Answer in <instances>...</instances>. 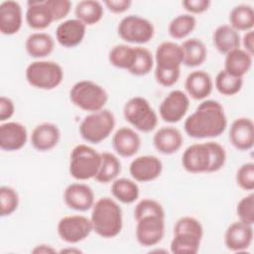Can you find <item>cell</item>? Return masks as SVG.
Segmentation results:
<instances>
[{"label":"cell","instance_id":"1","mask_svg":"<svg viewBox=\"0 0 254 254\" xmlns=\"http://www.w3.org/2000/svg\"><path fill=\"white\" fill-rule=\"evenodd\" d=\"M226 127L227 117L224 109L213 99L202 100L184 122L185 132L194 139L218 137Z\"/></svg>","mask_w":254,"mask_h":254},{"label":"cell","instance_id":"2","mask_svg":"<svg viewBox=\"0 0 254 254\" xmlns=\"http://www.w3.org/2000/svg\"><path fill=\"white\" fill-rule=\"evenodd\" d=\"M90 221L93 231L98 236L102 238L116 237L123 226L122 209L113 198L100 197L91 207Z\"/></svg>","mask_w":254,"mask_h":254},{"label":"cell","instance_id":"3","mask_svg":"<svg viewBox=\"0 0 254 254\" xmlns=\"http://www.w3.org/2000/svg\"><path fill=\"white\" fill-rule=\"evenodd\" d=\"M203 236V227L198 219L183 216L174 225V236L170 250L174 254H195L199 250Z\"/></svg>","mask_w":254,"mask_h":254},{"label":"cell","instance_id":"4","mask_svg":"<svg viewBox=\"0 0 254 254\" xmlns=\"http://www.w3.org/2000/svg\"><path fill=\"white\" fill-rule=\"evenodd\" d=\"M69 99L79 109L91 113L104 108L108 100V93L98 83L84 79L75 82L71 86L69 89Z\"/></svg>","mask_w":254,"mask_h":254},{"label":"cell","instance_id":"5","mask_svg":"<svg viewBox=\"0 0 254 254\" xmlns=\"http://www.w3.org/2000/svg\"><path fill=\"white\" fill-rule=\"evenodd\" d=\"M100 164L101 153L88 145L79 144L70 152L68 172L74 180L86 181L95 178Z\"/></svg>","mask_w":254,"mask_h":254},{"label":"cell","instance_id":"6","mask_svg":"<svg viewBox=\"0 0 254 254\" xmlns=\"http://www.w3.org/2000/svg\"><path fill=\"white\" fill-rule=\"evenodd\" d=\"M25 77L28 83L35 88L52 90L62 83L64 70L56 62L37 60L28 64Z\"/></svg>","mask_w":254,"mask_h":254},{"label":"cell","instance_id":"7","mask_svg":"<svg viewBox=\"0 0 254 254\" xmlns=\"http://www.w3.org/2000/svg\"><path fill=\"white\" fill-rule=\"evenodd\" d=\"M125 120L135 130L149 133L158 125V115L150 102L142 96H133L123 106Z\"/></svg>","mask_w":254,"mask_h":254},{"label":"cell","instance_id":"8","mask_svg":"<svg viewBox=\"0 0 254 254\" xmlns=\"http://www.w3.org/2000/svg\"><path fill=\"white\" fill-rule=\"evenodd\" d=\"M115 117L108 109L87 114L79 124L81 138L91 144H99L105 140L114 130Z\"/></svg>","mask_w":254,"mask_h":254},{"label":"cell","instance_id":"9","mask_svg":"<svg viewBox=\"0 0 254 254\" xmlns=\"http://www.w3.org/2000/svg\"><path fill=\"white\" fill-rule=\"evenodd\" d=\"M117 33L128 44L144 45L153 39L155 28L151 21L142 16L128 15L120 20Z\"/></svg>","mask_w":254,"mask_h":254},{"label":"cell","instance_id":"10","mask_svg":"<svg viewBox=\"0 0 254 254\" xmlns=\"http://www.w3.org/2000/svg\"><path fill=\"white\" fill-rule=\"evenodd\" d=\"M92 231L90 218L79 214L64 216L57 225L59 237L69 244H75L86 239Z\"/></svg>","mask_w":254,"mask_h":254},{"label":"cell","instance_id":"11","mask_svg":"<svg viewBox=\"0 0 254 254\" xmlns=\"http://www.w3.org/2000/svg\"><path fill=\"white\" fill-rule=\"evenodd\" d=\"M189 108V95L183 90L174 89L162 100L159 106V115L167 123H178L185 117Z\"/></svg>","mask_w":254,"mask_h":254},{"label":"cell","instance_id":"12","mask_svg":"<svg viewBox=\"0 0 254 254\" xmlns=\"http://www.w3.org/2000/svg\"><path fill=\"white\" fill-rule=\"evenodd\" d=\"M136 221L135 235L141 246L151 247L162 241L165 235V217L150 215Z\"/></svg>","mask_w":254,"mask_h":254},{"label":"cell","instance_id":"13","mask_svg":"<svg viewBox=\"0 0 254 254\" xmlns=\"http://www.w3.org/2000/svg\"><path fill=\"white\" fill-rule=\"evenodd\" d=\"M163 172L162 161L153 155L139 156L133 159L129 165V173L132 179L139 183H148L158 179Z\"/></svg>","mask_w":254,"mask_h":254},{"label":"cell","instance_id":"14","mask_svg":"<svg viewBox=\"0 0 254 254\" xmlns=\"http://www.w3.org/2000/svg\"><path fill=\"white\" fill-rule=\"evenodd\" d=\"M183 168L191 174L208 173L210 153L205 143H195L189 146L182 156Z\"/></svg>","mask_w":254,"mask_h":254},{"label":"cell","instance_id":"15","mask_svg":"<svg viewBox=\"0 0 254 254\" xmlns=\"http://www.w3.org/2000/svg\"><path fill=\"white\" fill-rule=\"evenodd\" d=\"M64 201L66 206L75 211H87L95 202L92 189L82 183H72L64 190Z\"/></svg>","mask_w":254,"mask_h":254},{"label":"cell","instance_id":"16","mask_svg":"<svg viewBox=\"0 0 254 254\" xmlns=\"http://www.w3.org/2000/svg\"><path fill=\"white\" fill-rule=\"evenodd\" d=\"M28 141L26 126L16 121L2 122L0 125V148L6 152L21 150Z\"/></svg>","mask_w":254,"mask_h":254},{"label":"cell","instance_id":"17","mask_svg":"<svg viewBox=\"0 0 254 254\" xmlns=\"http://www.w3.org/2000/svg\"><path fill=\"white\" fill-rule=\"evenodd\" d=\"M253 241V225L240 220L231 223L224 233V244L233 252H241L248 249Z\"/></svg>","mask_w":254,"mask_h":254},{"label":"cell","instance_id":"18","mask_svg":"<svg viewBox=\"0 0 254 254\" xmlns=\"http://www.w3.org/2000/svg\"><path fill=\"white\" fill-rule=\"evenodd\" d=\"M228 138L231 145L239 151H248L254 145V124L251 118H236L230 125Z\"/></svg>","mask_w":254,"mask_h":254},{"label":"cell","instance_id":"19","mask_svg":"<svg viewBox=\"0 0 254 254\" xmlns=\"http://www.w3.org/2000/svg\"><path fill=\"white\" fill-rule=\"evenodd\" d=\"M155 67L162 69H181L184 61L182 46L171 41L161 43L154 56Z\"/></svg>","mask_w":254,"mask_h":254},{"label":"cell","instance_id":"20","mask_svg":"<svg viewBox=\"0 0 254 254\" xmlns=\"http://www.w3.org/2000/svg\"><path fill=\"white\" fill-rule=\"evenodd\" d=\"M112 147L120 157L130 158L138 153L141 147V138L135 129L123 126L113 134Z\"/></svg>","mask_w":254,"mask_h":254},{"label":"cell","instance_id":"21","mask_svg":"<svg viewBox=\"0 0 254 254\" xmlns=\"http://www.w3.org/2000/svg\"><path fill=\"white\" fill-rule=\"evenodd\" d=\"M61 130L58 125L51 122H44L37 125L31 134V145L39 152L53 150L60 142Z\"/></svg>","mask_w":254,"mask_h":254},{"label":"cell","instance_id":"22","mask_svg":"<svg viewBox=\"0 0 254 254\" xmlns=\"http://www.w3.org/2000/svg\"><path fill=\"white\" fill-rule=\"evenodd\" d=\"M23 24L22 7L17 1L8 0L0 4V32L5 36L17 34Z\"/></svg>","mask_w":254,"mask_h":254},{"label":"cell","instance_id":"23","mask_svg":"<svg viewBox=\"0 0 254 254\" xmlns=\"http://www.w3.org/2000/svg\"><path fill=\"white\" fill-rule=\"evenodd\" d=\"M86 26L76 18L67 19L58 25L56 39L64 48H74L81 44L85 37Z\"/></svg>","mask_w":254,"mask_h":254},{"label":"cell","instance_id":"24","mask_svg":"<svg viewBox=\"0 0 254 254\" xmlns=\"http://www.w3.org/2000/svg\"><path fill=\"white\" fill-rule=\"evenodd\" d=\"M184 137L181 131L173 126H164L153 136V145L163 155H173L183 146Z\"/></svg>","mask_w":254,"mask_h":254},{"label":"cell","instance_id":"25","mask_svg":"<svg viewBox=\"0 0 254 254\" xmlns=\"http://www.w3.org/2000/svg\"><path fill=\"white\" fill-rule=\"evenodd\" d=\"M185 88L188 95L194 100H204L210 95L213 81L209 73L204 70H193L188 74L185 80Z\"/></svg>","mask_w":254,"mask_h":254},{"label":"cell","instance_id":"26","mask_svg":"<svg viewBox=\"0 0 254 254\" xmlns=\"http://www.w3.org/2000/svg\"><path fill=\"white\" fill-rule=\"evenodd\" d=\"M27 25L33 30H45L54 21L53 14L46 1H29L25 14Z\"/></svg>","mask_w":254,"mask_h":254},{"label":"cell","instance_id":"27","mask_svg":"<svg viewBox=\"0 0 254 254\" xmlns=\"http://www.w3.org/2000/svg\"><path fill=\"white\" fill-rule=\"evenodd\" d=\"M55 49L54 38L44 32H35L30 34L25 41V50L27 54L36 60L44 59L50 56Z\"/></svg>","mask_w":254,"mask_h":254},{"label":"cell","instance_id":"28","mask_svg":"<svg viewBox=\"0 0 254 254\" xmlns=\"http://www.w3.org/2000/svg\"><path fill=\"white\" fill-rule=\"evenodd\" d=\"M212 42L220 54L226 55L232 50L240 48L241 37L239 32L234 30L229 24H223L214 30Z\"/></svg>","mask_w":254,"mask_h":254},{"label":"cell","instance_id":"29","mask_svg":"<svg viewBox=\"0 0 254 254\" xmlns=\"http://www.w3.org/2000/svg\"><path fill=\"white\" fill-rule=\"evenodd\" d=\"M253 63V56L241 48L232 50L225 55L224 70L234 76L243 77L250 70Z\"/></svg>","mask_w":254,"mask_h":254},{"label":"cell","instance_id":"30","mask_svg":"<svg viewBox=\"0 0 254 254\" xmlns=\"http://www.w3.org/2000/svg\"><path fill=\"white\" fill-rule=\"evenodd\" d=\"M181 46L184 53V65L188 67H196L205 62L207 49L199 39L190 38L185 40Z\"/></svg>","mask_w":254,"mask_h":254},{"label":"cell","instance_id":"31","mask_svg":"<svg viewBox=\"0 0 254 254\" xmlns=\"http://www.w3.org/2000/svg\"><path fill=\"white\" fill-rule=\"evenodd\" d=\"M104 8L101 2L96 0H82L76 3L74 15L85 26L97 24L103 17Z\"/></svg>","mask_w":254,"mask_h":254},{"label":"cell","instance_id":"32","mask_svg":"<svg viewBox=\"0 0 254 254\" xmlns=\"http://www.w3.org/2000/svg\"><path fill=\"white\" fill-rule=\"evenodd\" d=\"M111 193L118 201L129 204L138 199L140 189L136 181L127 178H119L112 182Z\"/></svg>","mask_w":254,"mask_h":254},{"label":"cell","instance_id":"33","mask_svg":"<svg viewBox=\"0 0 254 254\" xmlns=\"http://www.w3.org/2000/svg\"><path fill=\"white\" fill-rule=\"evenodd\" d=\"M229 25L237 32H248L254 27V10L248 4L234 6L229 13Z\"/></svg>","mask_w":254,"mask_h":254},{"label":"cell","instance_id":"34","mask_svg":"<svg viewBox=\"0 0 254 254\" xmlns=\"http://www.w3.org/2000/svg\"><path fill=\"white\" fill-rule=\"evenodd\" d=\"M121 172V162L116 155L110 152L101 153V164L94 180L100 184L112 183Z\"/></svg>","mask_w":254,"mask_h":254},{"label":"cell","instance_id":"35","mask_svg":"<svg viewBox=\"0 0 254 254\" xmlns=\"http://www.w3.org/2000/svg\"><path fill=\"white\" fill-rule=\"evenodd\" d=\"M196 19L190 14H180L176 16L169 23V35L175 40H182L187 38L195 29Z\"/></svg>","mask_w":254,"mask_h":254},{"label":"cell","instance_id":"36","mask_svg":"<svg viewBox=\"0 0 254 254\" xmlns=\"http://www.w3.org/2000/svg\"><path fill=\"white\" fill-rule=\"evenodd\" d=\"M154 65L155 61L152 53L144 47L136 46L133 63L128 72L136 76H144L151 72Z\"/></svg>","mask_w":254,"mask_h":254},{"label":"cell","instance_id":"37","mask_svg":"<svg viewBox=\"0 0 254 254\" xmlns=\"http://www.w3.org/2000/svg\"><path fill=\"white\" fill-rule=\"evenodd\" d=\"M134 54L135 47L127 44H118L109 51L108 61L111 65L128 71L133 63Z\"/></svg>","mask_w":254,"mask_h":254},{"label":"cell","instance_id":"38","mask_svg":"<svg viewBox=\"0 0 254 254\" xmlns=\"http://www.w3.org/2000/svg\"><path fill=\"white\" fill-rule=\"evenodd\" d=\"M214 86L220 94L224 96H233L241 90L243 86V77L234 76L222 69L215 76Z\"/></svg>","mask_w":254,"mask_h":254},{"label":"cell","instance_id":"39","mask_svg":"<svg viewBox=\"0 0 254 254\" xmlns=\"http://www.w3.org/2000/svg\"><path fill=\"white\" fill-rule=\"evenodd\" d=\"M19 206L18 192L11 187L2 186L0 188V213L2 217L13 214Z\"/></svg>","mask_w":254,"mask_h":254},{"label":"cell","instance_id":"40","mask_svg":"<svg viewBox=\"0 0 254 254\" xmlns=\"http://www.w3.org/2000/svg\"><path fill=\"white\" fill-rule=\"evenodd\" d=\"M150 215L166 217L165 209L162 204L153 198L141 199L134 208V217L136 220Z\"/></svg>","mask_w":254,"mask_h":254},{"label":"cell","instance_id":"41","mask_svg":"<svg viewBox=\"0 0 254 254\" xmlns=\"http://www.w3.org/2000/svg\"><path fill=\"white\" fill-rule=\"evenodd\" d=\"M237 186L246 191H252L254 189V164L252 162L241 165L235 175Z\"/></svg>","mask_w":254,"mask_h":254},{"label":"cell","instance_id":"42","mask_svg":"<svg viewBox=\"0 0 254 254\" xmlns=\"http://www.w3.org/2000/svg\"><path fill=\"white\" fill-rule=\"evenodd\" d=\"M236 215L242 222L253 225L254 223V194L243 196L236 205Z\"/></svg>","mask_w":254,"mask_h":254},{"label":"cell","instance_id":"43","mask_svg":"<svg viewBox=\"0 0 254 254\" xmlns=\"http://www.w3.org/2000/svg\"><path fill=\"white\" fill-rule=\"evenodd\" d=\"M209 153H210V166L208 173H214L223 168L226 162V152L225 149L217 142L208 141L206 142Z\"/></svg>","mask_w":254,"mask_h":254},{"label":"cell","instance_id":"44","mask_svg":"<svg viewBox=\"0 0 254 254\" xmlns=\"http://www.w3.org/2000/svg\"><path fill=\"white\" fill-rule=\"evenodd\" d=\"M154 75L156 81L160 85L170 87L178 82L181 75V69H162L155 67Z\"/></svg>","mask_w":254,"mask_h":254},{"label":"cell","instance_id":"45","mask_svg":"<svg viewBox=\"0 0 254 254\" xmlns=\"http://www.w3.org/2000/svg\"><path fill=\"white\" fill-rule=\"evenodd\" d=\"M50 8L54 21H60L65 18L71 9V2L68 0H45Z\"/></svg>","mask_w":254,"mask_h":254},{"label":"cell","instance_id":"46","mask_svg":"<svg viewBox=\"0 0 254 254\" xmlns=\"http://www.w3.org/2000/svg\"><path fill=\"white\" fill-rule=\"evenodd\" d=\"M211 2L209 0H184L182 6L188 14H201L208 10Z\"/></svg>","mask_w":254,"mask_h":254},{"label":"cell","instance_id":"47","mask_svg":"<svg viewBox=\"0 0 254 254\" xmlns=\"http://www.w3.org/2000/svg\"><path fill=\"white\" fill-rule=\"evenodd\" d=\"M15 113V104L13 100L6 96L0 97V121H8Z\"/></svg>","mask_w":254,"mask_h":254},{"label":"cell","instance_id":"48","mask_svg":"<svg viewBox=\"0 0 254 254\" xmlns=\"http://www.w3.org/2000/svg\"><path fill=\"white\" fill-rule=\"evenodd\" d=\"M103 5L114 14H121L126 12L132 5L131 0H105Z\"/></svg>","mask_w":254,"mask_h":254},{"label":"cell","instance_id":"49","mask_svg":"<svg viewBox=\"0 0 254 254\" xmlns=\"http://www.w3.org/2000/svg\"><path fill=\"white\" fill-rule=\"evenodd\" d=\"M241 43L244 48L243 50L246 51L251 56H253V53H254V32H253V30L244 33L243 37L241 38Z\"/></svg>","mask_w":254,"mask_h":254},{"label":"cell","instance_id":"50","mask_svg":"<svg viewBox=\"0 0 254 254\" xmlns=\"http://www.w3.org/2000/svg\"><path fill=\"white\" fill-rule=\"evenodd\" d=\"M33 253H36V254H49V253H56L57 250L49 245V244H39L37 246H35V248L32 250Z\"/></svg>","mask_w":254,"mask_h":254},{"label":"cell","instance_id":"51","mask_svg":"<svg viewBox=\"0 0 254 254\" xmlns=\"http://www.w3.org/2000/svg\"><path fill=\"white\" fill-rule=\"evenodd\" d=\"M60 253H81V250L77 248H64L62 249Z\"/></svg>","mask_w":254,"mask_h":254}]
</instances>
